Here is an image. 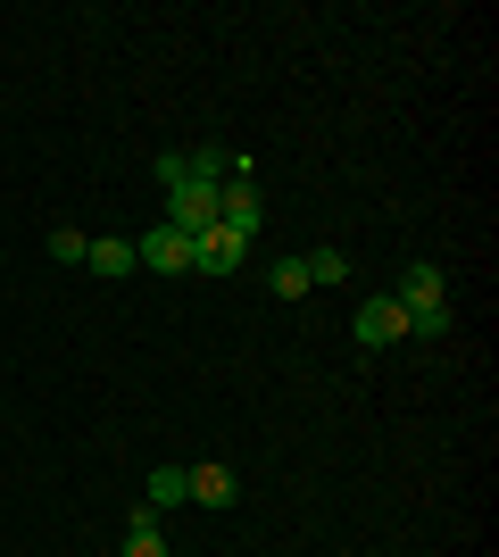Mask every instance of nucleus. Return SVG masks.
Instances as JSON below:
<instances>
[{
	"label": "nucleus",
	"mask_w": 499,
	"mask_h": 557,
	"mask_svg": "<svg viewBox=\"0 0 499 557\" xmlns=\"http://www.w3.org/2000/svg\"><path fill=\"white\" fill-rule=\"evenodd\" d=\"M166 225L175 233H209L216 225V184H175L166 191Z\"/></svg>",
	"instance_id": "obj_7"
},
{
	"label": "nucleus",
	"mask_w": 499,
	"mask_h": 557,
	"mask_svg": "<svg viewBox=\"0 0 499 557\" xmlns=\"http://www.w3.org/2000/svg\"><path fill=\"white\" fill-rule=\"evenodd\" d=\"M134 258H142L150 275H191V233H175V225H150L142 242H134Z\"/></svg>",
	"instance_id": "obj_3"
},
{
	"label": "nucleus",
	"mask_w": 499,
	"mask_h": 557,
	"mask_svg": "<svg viewBox=\"0 0 499 557\" xmlns=\"http://www.w3.org/2000/svg\"><path fill=\"white\" fill-rule=\"evenodd\" d=\"M117 557H166L159 508H134V516H125V549H117Z\"/></svg>",
	"instance_id": "obj_8"
},
{
	"label": "nucleus",
	"mask_w": 499,
	"mask_h": 557,
	"mask_svg": "<svg viewBox=\"0 0 499 557\" xmlns=\"http://www.w3.org/2000/svg\"><path fill=\"white\" fill-rule=\"evenodd\" d=\"M142 508H184V466H159V474H150V499Z\"/></svg>",
	"instance_id": "obj_12"
},
{
	"label": "nucleus",
	"mask_w": 499,
	"mask_h": 557,
	"mask_svg": "<svg viewBox=\"0 0 499 557\" xmlns=\"http://www.w3.org/2000/svg\"><path fill=\"white\" fill-rule=\"evenodd\" d=\"M84 250H92L84 225H50V258H59V267H84Z\"/></svg>",
	"instance_id": "obj_11"
},
{
	"label": "nucleus",
	"mask_w": 499,
	"mask_h": 557,
	"mask_svg": "<svg viewBox=\"0 0 499 557\" xmlns=\"http://www.w3.org/2000/svg\"><path fill=\"white\" fill-rule=\"evenodd\" d=\"M391 300H400V317H433V308H450V275H441L433 258H416V267L400 275V292H391Z\"/></svg>",
	"instance_id": "obj_2"
},
{
	"label": "nucleus",
	"mask_w": 499,
	"mask_h": 557,
	"mask_svg": "<svg viewBox=\"0 0 499 557\" xmlns=\"http://www.w3.org/2000/svg\"><path fill=\"white\" fill-rule=\"evenodd\" d=\"M84 267H92L100 283H125L142 258H134V242H92V250H84Z\"/></svg>",
	"instance_id": "obj_9"
},
{
	"label": "nucleus",
	"mask_w": 499,
	"mask_h": 557,
	"mask_svg": "<svg viewBox=\"0 0 499 557\" xmlns=\"http://www.w3.org/2000/svg\"><path fill=\"white\" fill-rule=\"evenodd\" d=\"M266 292H275V300H300V292H309V258H275V267H266Z\"/></svg>",
	"instance_id": "obj_10"
},
{
	"label": "nucleus",
	"mask_w": 499,
	"mask_h": 557,
	"mask_svg": "<svg viewBox=\"0 0 499 557\" xmlns=\"http://www.w3.org/2000/svg\"><path fill=\"white\" fill-rule=\"evenodd\" d=\"M316 283H350V258L341 250H309V292Z\"/></svg>",
	"instance_id": "obj_13"
},
{
	"label": "nucleus",
	"mask_w": 499,
	"mask_h": 557,
	"mask_svg": "<svg viewBox=\"0 0 499 557\" xmlns=\"http://www.w3.org/2000/svg\"><path fill=\"white\" fill-rule=\"evenodd\" d=\"M216 225L234 233V242H250V233L266 225V209H259V191H250V184H234V175H225V184H216Z\"/></svg>",
	"instance_id": "obj_6"
},
{
	"label": "nucleus",
	"mask_w": 499,
	"mask_h": 557,
	"mask_svg": "<svg viewBox=\"0 0 499 557\" xmlns=\"http://www.w3.org/2000/svg\"><path fill=\"white\" fill-rule=\"evenodd\" d=\"M358 349H391V342H408V317H400V300H391V292H375V300L358 308Z\"/></svg>",
	"instance_id": "obj_4"
},
{
	"label": "nucleus",
	"mask_w": 499,
	"mask_h": 557,
	"mask_svg": "<svg viewBox=\"0 0 499 557\" xmlns=\"http://www.w3.org/2000/svg\"><path fill=\"white\" fill-rule=\"evenodd\" d=\"M184 499H200V508H216V516H225V508L241 499L234 466H225V458H209V466H184Z\"/></svg>",
	"instance_id": "obj_5"
},
{
	"label": "nucleus",
	"mask_w": 499,
	"mask_h": 557,
	"mask_svg": "<svg viewBox=\"0 0 499 557\" xmlns=\"http://www.w3.org/2000/svg\"><path fill=\"white\" fill-rule=\"evenodd\" d=\"M241 258H250V242H234L225 225H209V233H191V275H209V283H225V275H241Z\"/></svg>",
	"instance_id": "obj_1"
}]
</instances>
